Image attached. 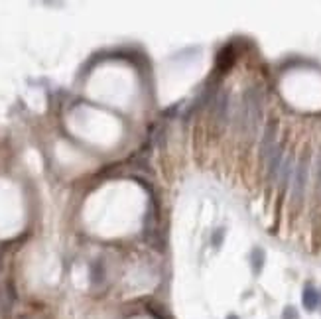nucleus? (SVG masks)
<instances>
[{"label":"nucleus","instance_id":"obj_1","mask_svg":"<svg viewBox=\"0 0 321 319\" xmlns=\"http://www.w3.org/2000/svg\"><path fill=\"white\" fill-rule=\"evenodd\" d=\"M262 101H264V95H262L260 87H250L244 91L239 122H241L242 132L250 138L256 134L260 118H262Z\"/></svg>","mask_w":321,"mask_h":319},{"label":"nucleus","instance_id":"obj_2","mask_svg":"<svg viewBox=\"0 0 321 319\" xmlns=\"http://www.w3.org/2000/svg\"><path fill=\"white\" fill-rule=\"evenodd\" d=\"M305 184H307V156L299 160V164L295 166V172H294V199L299 201L303 197Z\"/></svg>","mask_w":321,"mask_h":319},{"label":"nucleus","instance_id":"obj_3","mask_svg":"<svg viewBox=\"0 0 321 319\" xmlns=\"http://www.w3.org/2000/svg\"><path fill=\"white\" fill-rule=\"evenodd\" d=\"M276 148H278V146H276V122H270V124L266 126V132H264L262 144H260V156H262L264 162L270 158V154H272Z\"/></svg>","mask_w":321,"mask_h":319},{"label":"nucleus","instance_id":"obj_4","mask_svg":"<svg viewBox=\"0 0 321 319\" xmlns=\"http://www.w3.org/2000/svg\"><path fill=\"white\" fill-rule=\"evenodd\" d=\"M301 303H303V307H305L307 311H313V309L317 307V303H319V293H317V290L311 288V286H307V288L303 290Z\"/></svg>","mask_w":321,"mask_h":319},{"label":"nucleus","instance_id":"obj_5","mask_svg":"<svg viewBox=\"0 0 321 319\" xmlns=\"http://www.w3.org/2000/svg\"><path fill=\"white\" fill-rule=\"evenodd\" d=\"M250 260H252V272L254 274H260L262 264H264V252L260 248H254L252 254H250Z\"/></svg>","mask_w":321,"mask_h":319},{"label":"nucleus","instance_id":"obj_6","mask_svg":"<svg viewBox=\"0 0 321 319\" xmlns=\"http://www.w3.org/2000/svg\"><path fill=\"white\" fill-rule=\"evenodd\" d=\"M282 319H299L297 309H295V307H286L284 313H282Z\"/></svg>","mask_w":321,"mask_h":319},{"label":"nucleus","instance_id":"obj_7","mask_svg":"<svg viewBox=\"0 0 321 319\" xmlns=\"http://www.w3.org/2000/svg\"><path fill=\"white\" fill-rule=\"evenodd\" d=\"M223 237H225V231H223V229H217V233L213 235V244H215V246H221Z\"/></svg>","mask_w":321,"mask_h":319},{"label":"nucleus","instance_id":"obj_8","mask_svg":"<svg viewBox=\"0 0 321 319\" xmlns=\"http://www.w3.org/2000/svg\"><path fill=\"white\" fill-rule=\"evenodd\" d=\"M317 176H319V184H321V154H319V160H317Z\"/></svg>","mask_w":321,"mask_h":319},{"label":"nucleus","instance_id":"obj_9","mask_svg":"<svg viewBox=\"0 0 321 319\" xmlns=\"http://www.w3.org/2000/svg\"><path fill=\"white\" fill-rule=\"evenodd\" d=\"M227 319H239V317H237V315H229Z\"/></svg>","mask_w":321,"mask_h":319},{"label":"nucleus","instance_id":"obj_10","mask_svg":"<svg viewBox=\"0 0 321 319\" xmlns=\"http://www.w3.org/2000/svg\"><path fill=\"white\" fill-rule=\"evenodd\" d=\"M18 319H28V317H26V315H22V317H18Z\"/></svg>","mask_w":321,"mask_h":319}]
</instances>
